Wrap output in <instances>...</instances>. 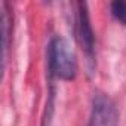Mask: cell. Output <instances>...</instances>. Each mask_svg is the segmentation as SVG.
I'll use <instances>...</instances> for the list:
<instances>
[{
  "label": "cell",
  "mask_w": 126,
  "mask_h": 126,
  "mask_svg": "<svg viewBox=\"0 0 126 126\" xmlns=\"http://www.w3.org/2000/svg\"><path fill=\"white\" fill-rule=\"evenodd\" d=\"M110 12L119 24L126 25V0H114V2H111Z\"/></svg>",
  "instance_id": "obj_5"
},
{
  "label": "cell",
  "mask_w": 126,
  "mask_h": 126,
  "mask_svg": "<svg viewBox=\"0 0 126 126\" xmlns=\"http://www.w3.org/2000/svg\"><path fill=\"white\" fill-rule=\"evenodd\" d=\"M119 108L111 96L96 91L92 96L88 126H119Z\"/></svg>",
  "instance_id": "obj_3"
},
{
  "label": "cell",
  "mask_w": 126,
  "mask_h": 126,
  "mask_svg": "<svg viewBox=\"0 0 126 126\" xmlns=\"http://www.w3.org/2000/svg\"><path fill=\"white\" fill-rule=\"evenodd\" d=\"M76 8H77L76 9V34L86 58V67L89 73H94L95 70V34H94L92 24H91L89 8L86 2L76 3Z\"/></svg>",
  "instance_id": "obj_2"
},
{
  "label": "cell",
  "mask_w": 126,
  "mask_h": 126,
  "mask_svg": "<svg viewBox=\"0 0 126 126\" xmlns=\"http://www.w3.org/2000/svg\"><path fill=\"white\" fill-rule=\"evenodd\" d=\"M47 74L49 80H74L77 61L70 43L62 36H53L47 46Z\"/></svg>",
  "instance_id": "obj_1"
},
{
  "label": "cell",
  "mask_w": 126,
  "mask_h": 126,
  "mask_svg": "<svg viewBox=\"0 0 126 126\" xmlns=\"http://www.w3.org/2000/svg\"><path fill=\"white\" fill-rule=\"evenodd\" d=\"M0 12H2V71L5 73L8 64V53L11 47L12 30H14V14L12 6L8 2L0 3Z\"/></svg>",
  "instance_id": "obj_4"
}]
</instances>
